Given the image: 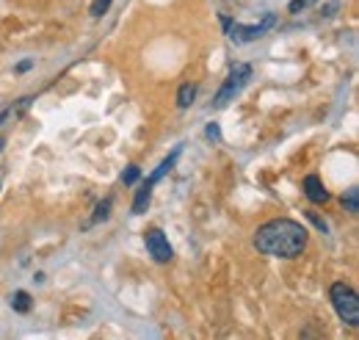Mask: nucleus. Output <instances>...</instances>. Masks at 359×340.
I'll return each instance as SVG.
<instances>
[{
  "mask_svg": "<svg viewBox=\"0 0 359 340\" xmlns=\"http://www.w3.org/2000/svg\"><path fill=\"white\" fill-rule=\"evenodd\" d=\"M152 183L149 180H144V185L135 191V200H133V216H141V213H147L149 208V200H152Z\"/></svg>",
  "mask_w": 359,
  "mask_h": 340,
  "instance_id": "0eeeda50",
  "label": "nucleus"
},
{
  "mask_svg": "<svg viewBox=\"0 0 359 340\" xmlns=\"http://www.w3.org/2000/svg\"><path fill=\"white\" fill-rule=\"evenodd\" d=\"M3 147H6V141H3V138H0V152H3Z\"/></svg>",
  "mask_w": 359,
  "mask_h": 340,
  "instance_id": "412c9836",
  "label": "nucleus"
},
{
  "mask_svg": "<svg viewBox=\"0 0 359 340\" xmlns=\"http://www.w3.org/2000/svg\"><path fill=\"white\" fill-rule=\"evenodd\" d=\"M329 299H332V307H334L337 318H340L346 327L357 329L359 327V296H357V291H354L351 285H346V282H334V285L329 288Z\"/></svg>",
  "mask_w": 359,
  "mask_h": 340,
  "instance_id": "f03ea898",
  "label": "nucleus"
},
{
  "mask_svg": "<svg viewBox=\"0 0 359 340\" xmlns=\"http://www.w3.org/2000/svg\"><path fill=\"white\" fill-rule=\"evenodd\" d=\"M111 3H114V0H91L89 14H91V17H102V14L111 8Z\"/></svg>",
  "mask_w": 359,
  "mask_h": 340,
  "instance_id": "ddd939ff",
  "label": "nucleus"
},
{
  "mask_svg": "<svg viewBox=\"0 0 359 340\" xmlns=\"http://www.w3.org/2000/svg\"><path fill=\"white\" fill-rule=\"evenodd\" d=\"M196 100V86L194 84H182L177 91V108L180 111H185V108H191V103Z\"/></svg>",
  "mask_w": 359,
  "mask_h": 340,
  "instance_id": "1a4fd4ad",
  "label": "nucleus"
},
{
  "mask_svg": "<svg viewBox=\"0 0 359 340\" xmlns=\"http://www.w3.org/2000/svg\"><path fill=\"white\" fill-rule=\"evenodd\" d=\"M302 188H304L307 200H310V202H315V205H320V202H329V191H326V185L320 183V177H318V174H307Z\"/></svg>",
  "mask_w": 359,
  "mask_h": 340,
  "instance_id": "423d86ee",
  "label": "nucleus"
},
{
  "mask_svg": "<svg viewBox=\"0 0 359 340\" xmlns=\"http://www.w3.org/2000/svg\"><path fill=\"white\" fill-rule=\"evenodd\" d=\"M307 218L313 221V224L318 227V230H323V233L329 230V227H326V221H323V218H318V213H315V211H307Z\"/></svg>",
  "mask_w": 359,
  "mask_h": 340,
  "instance_id": "dca6fc26",
  "label": "nucleus"
},
{
  "mask_svg": "<svg viewBox=\"0 0 359 340\" xmlns=\"http://www.w3.org/2000/svg\"><path fill=\"white\" fill-rule=\"evenodd\" d=\"M180 152H182V147H175V150H172V155H169V158H163V161L158 164V169L152 171V174H149L147 180H149V183L155 185V183H158V180H161V177H163L166 171H172V169H175V164H177Z\"/></svg>",
  "mask_w": 359,
  "mask_h": 340,
  "instance_id": "6e6552de",
  "label": "nucleus"
},
{
  "mask_svg": "<svg viewBox=\"0 0 359 340\" xmlns=\"http://www.w3.org/2000/svg\"><path fill=\"white\" fill-rule=\"evenodd\" d=\"M252 64H235L232 70H229V75H226V81L222 84V89L216 91V97H213V105L216 108H224L226 103H232L238 94H241V89L252 81Z\"/></svg>",
  "mask_w": 359,
  "mask_h": 340,
  "instance_id": "7ed1b4c3",
  "label": "nucleus"
},
{
  "mask_svg": "<svg viewBox=\"0 0 359 340\" xmlns=\"http://www.w3.org/2000/svg\"><path fill=\"white\" fill-rule=\"evenodd\" d=\"M144 247H147V252H149V257H152L155 263H169V260L175 257V249H172L169 238H166L163 230H158V227H152V230L144 233Z\"/></svg>",
  "mask_w": 359,
  "mask_h": 340,
  "instance_id": "39448f33",
  "label": "nucleus"
},
{
  "mask_svg": "<svg viewBox=\"0 0 359 340\" xmlns=\"http://www.w3.org/2000/svg\"><path fill=\"white\" fill-rule=\"evenodd\" d=\"M315 0H290V6H287V11L290 14H299V11H304L307 6H313Z\"/></svg>",
  "mask_w": 359,
  "mask_h": 340,
  "instance_id": "2eb2a0df",
  "label": "nucleus"
},
{
  "mask_svg": "<svg viewBox=\"0 0 359 340\" xmlns=\"http://www.w3.org/2000/svg\"><path fill=\"white\" fill-rule=\"evenodd\" d=\"M111 208H114V200L108 197V200H102L97 208H94V216H91L89 224H97V221H105L108 216H111Z\"/></svg>",
  "mask_w": 359,
  "mask_h": 340,
  "instance_id": "9d476101",
  "label": "nucleus"
},
{
  "mask_svg": "<svg viewBox=\"0 0 359 340\" xmlns=\"http://www.w3.org/2000/svg\"><path fill=\"white\" fill-rule=\"evenodd\" d=\"M11 114H14V108H6V111H0V125H3V122H6Z\"/></svg>",
  "mask_w": 359,
  "mask_h": 340,
  "instance_id": "aec40b11",
  "label": "nucleus"
},
{
  "mask_svg": "<svg viewBox=\"0 0 359 340\" xmlns=\"http://www.w3.org/2000/svg\"><path fill=\"white\" fill-rule=\"evenodd\" d=\"M138 177H141V169H138V166H128V169L122 171V183H125V185L138 183Z\"/></svg>",
  "mask_w": 359,
  "mask_h": 340,
  "instance_id": "4468645a",
  "label": "nucleus"
},
{
  "mask_svg": "<svg viewBox=\"0 0 359 340\" xmlns=\"http://www.w3.org/2000/svg\"><path fill=\"white\" fill-rule=\"evenodd\" d=\"M255 249L266 257L293 260L307 249V230L293 218H271L255 233Z\"/></svg>",
  "mask_w": 359,
  "mask_h": 340,
  "instance_id": "f257e3e1",
  "label": "nucleus"
},
{
  "mask_svg": "<svg viewBox=\"0 0 359 340\" xmlns=\"http://www.w3.org/2000/svg\"><path fill=\"white\" fill-rule=\"evenodd\" d=\"M11 307H14L17 313H28V310H31V294L17 291V294L11 296Z\"/></svg>",
  "mask_w": 359,
  "mask_h": 340,
  "instance_id": "9b49d317",
  "label": "nucleus"
},
{
  "mask_svg": "<svg viewBox=\"0 0 359 340\" xmlns=\"http://www.w3.org/2000/svg\"><path fill=\"white\" fill-rule=\"evenodd\" d=\"M31 67H34V61H22V64H20V67H17V72H28V70H31Z\"/></svg>",
  "mask_w": 359,
  "mask_h": 340,
  "instance_id": "6ab92c4d",
  "label": "nucleus"
},
{
  "mask_svg": "<svg viewBox=\"0 0 359 340\" xmlns=\"http://www.w3.org/2000/svg\"><path fill=\"white\" fill-rule=\"evenodd\" d=\"M276 22H279V17H276V14H266V17H263V22H257V25H241V22H229V25H226V37H229L235 44L255 42V39H260L263 34H269Z\"/></svg>",
  "mask_w": 359,
  "mask_h": 340,
  "instance_id": "20e7f679",
  "label": "nucleus"
},
{
  "mask_svg": "<svg viewBox=\"0 0 359 340\" xmlns=\"http://www.w3.org/2000/svg\"><path fill=\"white\" fill-rule=\"evenodd\" d=\"M337 6H340V3H329V6H323V14L332 17V11H337Z\"/></svg>",
  "mask_w": 359,
  "mask_h": 340,
  "instance_id": "a211bd4d",
  "label": "nucleus"
},
{
  "mask_svg": "<svg viewBox=\"0 0 359 340\" xmlns=\"http://www.w3.org/2000/svg\"><path fill=\"white\" fill-rule=\"evenodd\" d=\"M205 133H208V138H210V141H219V138H222V130H219V125H216V122H210Z\"/></svg>",
  "mask_w": 359,
  "mask_h": 340,
  "instance_id": "f3484780",
  "label": "nucleus"
},
{
  "mask_svg": "<svg viewBox=\"0 0 359 340\" xmlns=\"http://www.w3.org/2000/svg\"><path fill=\"white\" fill-rule=\"evenodd\" d=\"M343 205L348 213H359V188H348L343 194Z\"/></svg>",
  "mask_w": 359,
  "mask_h": 340,
  "instance_id": "f8f14e48",
  "label": "nucleus"
}]
</instances>
